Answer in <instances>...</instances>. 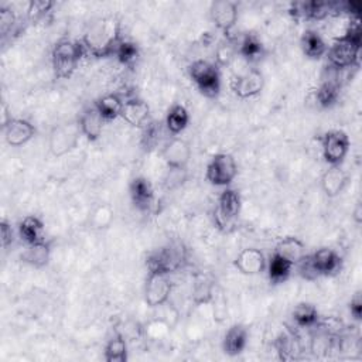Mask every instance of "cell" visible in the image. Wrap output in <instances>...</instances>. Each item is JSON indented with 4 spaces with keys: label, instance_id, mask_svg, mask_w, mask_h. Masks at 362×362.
I'll use <instances>...</instances> for the list:
<instances>
[{
    "label": "cell",
    "instance_id": "15",
    "mask_svg": "<svg viewBox=\"0 0 362 362\" xmlns=\"http://www.w3.org/2000/svg\"><path fill=\"white\" fill-rule=\"evenodd\" d=\"M5 139L6 143L12 148H20L29 143L36 134V127L26 119L12 118L5 126Z\"/></svg>",
    "mask_w": 362,
    "mask_h": 362
},
{
    "label": "cell",
    "instance_id": "16",
    "mask_svg": "<svg viewBox=\"0 0 362 362\" xmlns=\"http://www.w3.org/2000/svg\"><path fill=\"white\" fill-rule=\"evenodd\" d=\"M120 118L132 127L143 129L150 122L149 120L150 108H149L148 102H145L143 100H139V98L129 100L123 104Z\"/></svg>",
    "mask_w": 362,
    "mask_h": 362
},
{
    "label": "cell",
    "instance_id": "38",
    "mask_svg": "<svg viewBox=\"0 0 362 362\" xmlns=\"http://www.w3.org/2000/svg\"><path fill=\"white\" fill-rule=\"evenodd\" d=\"M112 221H113V210L108 204L97 207L89 218L90 226H93L94 230H107L111 226Z\"/></svg>",
    "mask_w": 362,
    "mask_h": 362
},
{
    "label": "cell",
    "instance_id": "34",
    "mask_svg": "<svg viewBox=\"0 0 362 362\" xmlns=\"http://www.w3.org/2000/svg\"><path fill=\"white\" fill-rule=\"evenodd\" d=\"M214 283L204 275H196L193 285V301L197 306L211 303L214 299Z\"/></svg>",
    "mask_w": 362,
    "mask_h": 362
},
{
    "label": "cell",
    "instance_id": "5",
    "mask_svg": "<svg viewBox=\"0 0 362 362\" xmlns=\"http://www.w3.org/2000/svg\"><path fill=\"white\" fill-rule=\"evenodd\" d=\"M241 207L242 201L239 193L234 189H225L221 193L214 211V222L217 228L223 233L231 231L241 214Z\"/></svg>",
    "mask_w": 362,
    "mask_h": 362
},
{
    "label": "cell",
    "instance_id": "45",
    "mask_svg": "<svg viewBox=\"0 0 362 362\" xmlns=\"http://www.w3.org/2000/svg\"><path fill=\"white\" fill-rule=\"evenodd\" d=\"M0 235H2V245H3L5 249L9 245H12V242H13V230H12V226L6 221H2V223H0Z\"/></svg>",
    "mask_w": 362,
    "mask_h": 362
},
{
    "label": "cell",
    "instance_id": "41",
    "mask_svg": "<svg viewBox=\"0 0 362 362\" xmlns=\"http://www.w3.org/2000/svg\"><path fill=\"white\" fill-rule=\"evenodd\" d=\"M16 24V15L10 8H0V31L2 36H8V33L15 27Z\"/></svg>",
    "mask_w": 362,
    "mask_h": 362
},
{
    "label": "cell",
    "instance_id": "9",
    "mask_svg": "<svg viewBox=\"0 0 362 362\" xmlns=\"http://www.w3.org/2000/svg\"><path fill=\"white\" fill-rule=\"evenodd\" d=\"M323 159L330 166H340L349 152V138L343 130H329L322 136Z\"/></svg>",
    "mask_w": 362,
    "mask_h": 362
},
{
    "label": "cell",
    "instance_id": "6",
    "mask_svg": "<svg viewBox=\"0 0 362 362\" xmlns=\"http://www.w3.org/2000/svg\"><path fill=\"white\" fill-rule=\"evenodd\" d=\"M189 75L200 93L208 98H215L221 90V74L215 64L197 60L189 65Z\"/></svg>",
    "mask_w": 362,
    "mask_h": 362
},
{
    "label": "cell",
    "instance_id": "4",
    "mask_svg": "<svg viewBox=\"0 0 362 362\" xmlns=\"http://www.w3.org/2000/svg\"><path fill=\"white\" fill-rule=\"evenodd\" d=\"M187 251L183 244L171 242L148 256L146 265L149 274H163L170 275L180 270L186 265Z\"/></svg>",
    "mask_w": 362,
    "mask_h": 362
},
{
    "label": "cell",
    "instance_id": "35",
    "mask_svg": "<svg viewBox=\"0 0 362 362\" xmlns=\"http://www.w3.org/2000/svg\"><path fill=\"white\" fill-rule=\"evenodd\" d=\"M314 98H315L317 105H320L322 108L334 107L340 98V88H338L337 82H334V81L324 82L319 89L315 90Z\"/></svg>",
    "mask_w": 362,
    "mask_h": 362
},
{
    "label": "cell",
    "instance_id": "33",
    "mask_svg": "<svg viewBox=\"0 0 362 362\" xmlns=\"http://www.w3.org/2000/svg\"><path fill=\"white\" fill-rule=\"evenodd\" d=\"M104 355L107 362H125L127 359L126 337L116 331V334L108 341Z\"/></svg>",
    "mask_w": 362,
    "mask_h": 362
},
{
    "label": "cell",
    "instance_id": "47",
    "mask_svg": "<svg viewBox=\"0 0 362 362\" xmlns=\"http://www.w3.org/2000/svg\"><path fill=\"white\" fill-rule=\"evenodd\" d=\"M352 215H354L355 222H356V223H361V221H362V207H361V203H358V204L355 205V210H354Z\"/></svg>",
    "mask_w": 362,
    "mask_h": 362
},
{
    "label": "cell",
    "instance_id": "26",
    "mask_svg": "<svg viewBox=\"0 0 362 362\" xmlns=\"http://www.w3.org/2000/svg\"><path fill=\"white\" fill-rule=\"evenodd\" d=\"M19 234L27 245L42 241L44 239V223L38 217L27 215L19 223Z\"/></svg>",
    "mask_w": 362,
    "mask_h": 362
},
{
    "label": "cell",
    "instance_id": "13",
    "mask_svg": "<svg viewBox=\"0 0 362 362\" xmlns=\"http://www.w3.org/2000/svg\"><path fill=\"white\" fill-rule=\"evenodd\" d=\"M129 194L133 205L142 212H150L156 204L155 189L145 177H136L130 181Z\"/></svg>",
    "mask_w": 362,
    "mask_h": 362
},
{
    "label": "cell",
    "instance_id": "17",
    "mask_svg": "<svg viewBox=\"0 0 362 362\" xmlns=\"http://www.w3.org/2000/svg\"><path fill=\"white\" fill-rule=\"evenodd\" d=\"M235 267L246 276H256L266 269L265 255L255 248L244 249L235 259Z\"/></svg>",
    "mask_w": 362,
    "mask_h": 362
},
{
    "label": "cell",
    "instance_id": "12",
    "mask_svg": "<svg viewBox=\"0 0 362 362\" xmlns=\"http://www.w3.org/2000/svg\"><path fill=\"white\" fill-rule=\"evenodd\" d=\"M234 94L241 100L253 98L260 94L265 86V79L260 71L258 70H246L237 75L231 84Z\"/></svg>",
    "mask_w": 362,
    "mask_h": 362
},
{
    "label": "cell",
    "instance_id": "3",
    "mask_svg": "<svg viewBox=\"0 0 362 362\" xmlns=\"http://www.w3.org/2000/svg\"><path fill=\"white\" fill-rule=\"evenodd\" d=\"M86 53L84 44L72 40H60L53 49L52 63L57 78H71L84 54Z\"/></svg>",
    "mask_w": 362,
    "mask_h": 362
},
{
    "label": "cell",
    "instance_id": "20",
    "mask_svg": "<svg viewBox=\"0 0 362 362\" xmlns=\"http://www.w3.org/2000/svg\"><path fill=\"white\" fill-rule=\"evenodd\" d=\"M104 118L100 115L95 107L86 108L78 119L82 136H85L89 142H97L101 138L104 130Z\"/></svg>",
    "mask_w": 362,
    "mask_h": 362
},
{
    "label": "cell",
    "instance_id": "19",
    "mask_svg": "<svg viewBox=\"0 0 362 362\" xmlns=\"http://www.w3.org/2000/svg\"><path fill=\"white\" fill-rule=\"evenodd\" d=\"M348 174L341 166H330L322 177V189L330 198L338 197L348 184Z\"/></svg>",
    "mask_w": 362,
    "mask_h": 362
},
{
    "label": "cell",
    "instance_id": "8",
    "mask_svg": "<svg viewBox=\"0 0 362 362\" xmlns=\"http://www.w3.org/2000/svg\"><path fill=\"white\" fill-rule=\"evenodd\" d=\"M82 132L78 122H68L52 129L49 136V149L56 157L72 152L81 139Z\"/></svg>",
    "mask_w": 362,
    "mask_h": 362
},
{
    "label": "cell",
    "instance_id": "23",
    "mask_svg": "<svg viewBox=\"0 0 362 362\" xmlns=\"http://www.w3.org/2000/svg\"><path fill=\"white\" fill-rule=\"evenodd\" d=\"M300 45L304 56L310 60H319L327 53V44L315 30H306L300 38Z\"/></svg>",
    "mask_w": 362,
    "mask_h": 362
},
{
    "label": "cell",
    "instance_id": "39",
    "mask_svg": "<svg viewBox=\"0 0 362 362\" xmlns=\"http://www.w3.org/2000/svg\"><path fill=\"white\" fill-rule=\"evenodd\" d=\"M170 331H171V327L167 323H164L162 319H159V317H156V319L150 320L143 327V334L146 337H149L150 340H153V341L164 338Z\"/></svg>",
    "mask_w": 362,
    "mask_h": 362
},
{
    "label": "cell",
    "instance_id": "42",
    "mask_svg": "<svg viewBox=\"0 0 362 362\" xmlns=\"http://www.w3.org/2000/svg\"><path fill=\"white\" fill-rule=\"evenodd\" d=\"M212 303H214V320L218 323H223L226 320V317H228V304H226L223 294L222 293H219L218 296L214 294Z\"/></svg>",
    "mask_w": 362,
    "mask_h": 362
},
{
    "label": "cell",
    "instance_id": "25",
    "mask_svg": "<svg viewBox=\"0 0 362 362\" xmlns=\"http://www.w3.org/2000/svg\"><path fill=\"white\" fill-rule=\"evenodd\" d=\"M266 267L270 282L274 285H279L290 278L294 265L274 252V255L269 259V263H266Z\"/></svg>",
    "mask_w": 362,
    "mask_h": 362
},
{
    "label": "cell",
    "instance_id": "10",
    "mask_svg": "<svg viewBox=\"0 0 362 362\" xmlns=\"http://www.w3.org/2000/svg\"><path fill=\"white\" fill-rule=\"evenodd\" d=\"M210 16L215 27L221 30L225 37L231 36V30L238 20V5L231 0H218L211 5Z\"/></svg>",
    "mask_w": 362,
    "mask_h": 362
},
{
    "label": "cell",
    "instance_id": "7",
    "mask_svg": "<svg viewBox=\"0 0 362 362\" xmlns=\"http://www.w3.org/2000/svg\"><path fill=\"white\" fill-rule=\"evenodd\" d=\"M238 174V164L233 155L217 153L207 164L205 178L208 183L217 187L230 186Z\"/></svg>",
    "mask_w": 362,
    "mask_h": 362
},
{
    "label": "cell",
    "instance_id": "37",
    "mask_svg": "<svg viewBox=\"0 0 362 362\" xmlns=\"http://www.w3.org/2000/svg\"><path fill=\"white\" fill-rule=\"evenodd\" d=\"M53 8L54 2H52V0H31L27 5V19L31 23H37L50 15Z\"/></svg>",
    "mask_w": 362,
    "mask_h": 362
},
{
    "label": "cell",
    "instance_id": "21",
    "mask_svg": "<svg viewBox=\"0 0 362 362\" xmlns=\"http://www.w3.org/2000/svg\"><path fill=\"white\" fill-rule=\"evenodd\" d=\"M275 349L279 355V359L282 361H293L299 359L303 351L301 341L299 336H296L292 331H283L278 336V338L274 343Z\"/></svg>",
    "mask_w": 362,
    "mask_h": 362
},
{
    "label": "cell",
    "instance_id": "46",
    "mask_svg": "<svg viewBox=\"0 0 362 362\" xmlns=\"http://www.w3.org/2000/svg\"><path fill=\"white\" fill-rule=\"evenodd\" d=\"M349 311L352 314V317L355 320H361L362 315V299H361V293H356L349 304Z\"/></svg>",
    "mask_w": 362,
    "mask_h": 362
},
{
    "label": "cell",
    "instance_id": "11",
    "mask_svg": "<svg viewBox=\"0 0 362 362\" xmlns=\"http://www.w3.org/2000/svg\"><path fill=\"white\" fill-rule=\"evenodd\" d=\"M171 282L168 275L149 274L145 286V300L149 307L156 308L168 301L171 294Z\"/></svg>",
    "mask_w": 362,
    "mask_h": 362
},
{
    "label": "cell",
    "instance_id": "1",
    "mask_svg": "<svg viewBox=\"0 0 362 362\" xmlns=\"http://www.w3.org/2000/svg\"><path fill=\"white\" fill-rule=\"evenodd\" d=\"M120 41V23L113 17H101L88 27L81 42L90 56L105 58L115 54Z\"/></svg>",
    "mask_w": 362,
    "mask_h": 362
},
{
    "label": "cell",
    "instance_id": "22",
    "mask_svg": "<svg viewBox=\"0 0 362 362\" xmlns=\"http://www.w3.org/2000/svg\"><path fill=\"white\" fill-rule=\"evenodd\" d=\"M248 344V330L242 324H234L223 336L222 349L226 355L237 356L246 348Z\"/></svg>",
    "mask_w": 362,
    "mask_h": 362
},
{
    "label": "cell",
    "instance_id": "2",
    "mask_svg": "<svg viewBox=\"0 0 362 362\" xmlns=\"http://www.w3.org/2000/svg\"><path fill=\"white\" fill-rule=\"evenodd\" d=\"M361 52V33L347 31L336 38L331 47L327 49V58L330 67L334 70H345L358 65Z\"/></svg>",
    "mask_w": 362,
    "mask_h": 362
},
{
    "label": "cell",
    "instance_id": "40",
    "mask_svg": "<svg viewBox=\"0 0 362 362\" xmlns=\"http://www.w3.org/2000/svg\"><path fill=\"white\" fill-rule=\"evenodd\" d=\"M156 308L160 310V314L157 315L159 319H162L164 323H167L171 327V330L178 324V322H180V311H178V308L174 304L167 301V303H164V304H162V306H159Z\"/></svg>",
    "mask_w": 362,
    "mask_h": 362
},
{
    "label": "cell",
    "instance_id": "30",
    "mask_svg": "<svg viewBox=\"0 0 362 362\" xmlns=\"http://www.w3.org/2000/svg\"><path fill=\"white\" fill-rule=\"evenodd\" d=\"M238 56L248 64L260 60L263 56V45L253 34H246L241 42H238Z\"/></svg>",
    "mask_w": 362,
    "mask_h": 362
},
{
    "label": "cell",
    "instance_id": "43",
    "mask_svg": "<svg viewBox=\"0 0 362 362\" xmlns=\"http://www.w3.org/2000/svg\"><path fill=\"white\" fill-rule=\"evenodd\" d=\"M159 134H160V127H157V123L149 122L143 127V146L146 149L155 148L159 142Z\"/></svg>",
    "mask_w": 362,
    "mask_h": 362
},
{
    "label": "cell",
    "instance_id": "14",
    "mask_svg": "<svg viewBox=\"0 0 362 362\" xmlns=\"http://www.w3.org/2000/svg\"><path fill=\"white\" fill-rule=\"evenodd\" d=\"M162 157L168 168H186L191 157V148L184 139L173 138L163 146Z\"/></svg>",
    "mask_w": 362,
    "mask_h": 362
},
{
    "label": "cell",
    "instance_id": "18",
    "mask_svg": "<svg viewBox=\"0 0 362 362\" xmlns=\"http://www.w3.org/2000/svg\"><path fill=\"white\" fill-rule=\"evenodd\" d=\"M311 265L319 276H329L336 274L341 266V258L330 248H322L310 255Z\"/></svg>",
    "mask_w": 362,
    "mask_h": 362
},
{
    "label": "cell",
    "instance_id": "32",
    "mask_svg": "<svg viewBox=\"0 0 362 362\" xmlns=\"http://www.w3.org/2000/svg\"><path fill=\"white\" fill-rule=\"evenodd\" d=\"M293 320L301 329H314L320 320V314L310 303H300L293 310Z\"/></svg>",
    "mask_w": 362,
    "mask_h": 362
},
{
    "label": "cell",
    "instance_id": "28",
    "mask_svg": "<svg viewBox=\"0 0 362 362\" xmlns=\"http://www.w3.org/2000/svg\"><path fill=\"white\" fill-rule=\"evenodd\" d=\"M123 101L119 95L116 94H108L97 100L95 102V109L100 112V115L104 118V120H113L120 116L122 108H123Z\"/></svg>",
    "mask_w": 362,
    "mask_h": 362
},
{
    "label": "cell",
    "instance_id": "31",
    "mask_svg": "<svg viewBox=\"0 0 362 362\" xmlns=\"http://www.w3.org/2000/svg\"><path fill=\"white\" fill-rule=\"evenodd\" d=\"M238 57V45L234 37L226 36L222 41L218 42L215 49V60L221 67L231 65Z\"/></svg>",
    "mask_w": 362,
    "mask_h": 362
},
{
    "label": "cell",
    "instance_id": "29",
    "mask_svg": "<svg viewBox=\"0 0 362 362\" xmlns=\"http://www.w3.org/2000/svg\"><path fill=\"white\" fill-rule=\"evenodd\" d=\"M190 122L189 111L183 105H173L166 115V127L171 134L183 132Z\"/></svg>",
    "mask_w": 362,
    "mask_h": 362
},
{
    "label": "cell",
    "instance_id": "44",
    "mask_svg": "<svg viewBox=\"0 0 362 362\" xmlns=\"http://www.w3.org/2000/svg\"><path fill=\"white\" fill-rule=\"evenodd\" d=\"M186 168H168V174L164 180L167 189L180 187L186 181Z\"/></svg>",
    "mask_w": 362,
    "mask_h": 362
},
{
    "label": "cell",
    "instance_id": "24",
    "mask_svg": "<svg viewBox=\"0 0 362 362\" xmlns=\"http://www.w3.org/2000/svg\"><path fill=\"white\" fill-rule=\"evenodd\" d=\"M52 256V244L49 241H38L36 244L27 245L22 255L23 262L33 267H44L49 263Z\"/></svg>",
    "mask_w": 362,
    "mask_h": 362
},
{
    "label": "cell",
    "instance_id": "36",
    "mask_svg": "<svg viewBox=\"0 0 362 362\" xmlns=\"http://www.w3.org/2000/svg\"><path fill=\"white\" fill-rule=\"evenodd\" d=\"M113 56L118 58V61L120 64L132 65V64L136 63V60H138V57H139V49H138V45H136L134 42L122 40L118 44V47H116Z\"/></svg>",
    "mask_w": 362,
    "mask_h": 362
},
{
    "label": "cell",
    "instance_id": "27",
    "mask_svg": "<svg viewBox=\"0 0 362 362\" xmlns=\"http://www.w3.org/2000/svg\"><path fill=\"white\" fill-rule=\"evenodd\" d=\"M274 252L281 255L282 258H285L286 260H289L290 263H293L296 266L304 258L306 248H304V244L299 238L288 237L276 245Z\"/></svg>",
    "mask_w": 362,
    "mask_h": 362
}]
</instances>
